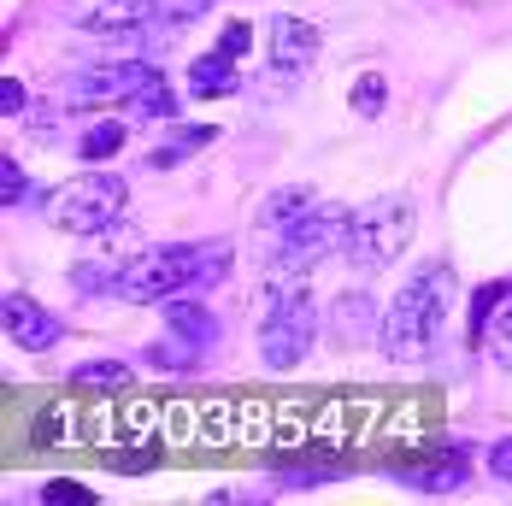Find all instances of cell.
<instances>
[{"label":"cell","instance_id":"cell-31","mask_svg":"<svg viewBox=\"0 0 512 506\" xmlns=\"http://www.w3.org/2000/svg\"><path fill=\"white\" fill-rule=\"evenodd\" d=\"M489 471H495L501 483H512V436H507V442H495V448H489Z\"/></svg>","mask_w":512,"mask_h":506},{"label":"cell","instance_id":"cell-27","mask_svg":"<svg viewBox=\"0 0 512 506\" xmlns=\"http://www.w3.org/2000/svg\"><path fill=\"white\" fill-rule=\"evenodd\" d=\"M212 142H218V130H212V124H177V130H171V148H177V153L212 148Z\"/></svg>","mask_w":512,"mask_h":506},{"label":"cell","instance_id":"cell-19","mask_svg":"<svg viewBox=\"0 0 512 506\" xmlns=\"http://www.w3.org/2000/svg\"><path fill=\"white\" fill-rule=\"evenodd\" d=\"M130 112L142 118V124H154V118H177V95H171V83H165V71H159L154 83L130 101Z\"/></svg>","mask_w":512,"mask_h":506},{"label":"cell","instance_id":"cell-12","mask_svg":"<svg viewBox=\"0 0 512 506\" xmlns=\"http://www.w3.org/2000/svg\"><path fill=\"white\" fill-rule=\"evenodd\" d=\"M189 89H195V95H236V89H242V77H236V59H230V53H201V59H195V65H189Z\"/></svg>","mask_w":512,"mask_h":506},{"label":"cell","instance_id":"cell-20","mask_svg":"<svg viewBox=\"0 0 512 506\" xmlns=\"http://www.w3.org/2000/svg\"><path fill=\"white\" fill-rule=\"evenodd\" d=\"M371 318H377L371 295H348V301H336V336H342V342H359Z\"/></svg>","mask_w":512,"mask_h":506},{"label":"cell","instance_id":"cell-10","mask_svg":"<svg viewBox=\"0 0 512 506\" xmlns=\"http://www.w3.org/2000/svg\"><path fill=\"white\" fill-rule=\"evenodd\" d=\"M312 59H318V24L312 18H295V12H277L271 18V65L283 77H301Z\"/></svg>","mask_w":512,"mask_h":506},{"label":"cell","instance_id":"cell-30","mask_svg":"<svg viewBox=\"0 0 512 506\" xmlns=\"http://www.w3.org/2000/svg\"><path fill=\"white\" fill-rule=\"evenodd\" d=\"M154 459H159V448H148V454H106V465L112 471H154Z\"/></svg>","mask_w":512,"mask_h":506},{"label":"cell","instance_id":"cell-11","mask_svg":"<svg viewBox=\"0 0 512 506\" xmlns=\"http://www.w3.org/2000/svg\"><path fill=\"white\" fill-rule=\"evenodd\" d=\"M465 471H471V454L454 442V448H442V454L424 459V465H401L395 483H407L412 495H448V489H460L465 483Z\"/></svg>","mask_w":512,"mask_h":506},{"label":"cell","instance_id":"cell-4","mask_svg":"<svg viewBox=\"0 0 512 506\" xmlns=\"http://www.w3.org/2000/svg\"><path fill=\"white\" fill-rule=\"evenodd\" d=\"M312 330H318V306L312 295L295 283V289H271L265 295V324H259V359L271 371H295L312 348Z\"/></svg>","mask_w":512,"mask_h":506},{"label":"cell","instance_id":"cell-14","mask_svg":"<svg viewBox=\"0 0 512 506\" xmlns=\"http://www.w3.org/2000/svg\"><path fill=\"white\" fill-rule=\"evenodd\" d=\"M71 389H95V395H124L130 389V365L124 359H89L71 371Z\"/></svg>","mask_w":512,"mask_h":506},{"label":"cell","instance_id":"cell-22","mask_svg":"<svg viewBox=\"0 0 512 506\" xmlns=\"http://www.w3.org/2000/svg\"><path fill=\"white\" fill-rule=\"evenodd\" d=\"M42 501L48 506H95L101 495L83 489V483H71V477H53V483H42Z\"/></svg>","mask_w":512,"mask_h":506},{"label":"cell","instance_id":"cell-8","mask_svg":"<svg viewBox=\"0 0 512 506\" xmlns=\"http://www.w3.org/2000/svg\"><path fill=\"white\" fill-rule=\"evenodd\" d=\"M59 18L71 30H101L106 36V30H136V24L159 18V0H65Z\"/></svg>","mask_w":512,"mask_h":506},{"label":"cell","instance_id":"cell-24","mask_svg":"<svg viewBox=\"0 0 512 506\" xmlns=\"http://www.w3.org/2000/svg\"><path fill=\"white\" fill-rule=\"evenodd\" d=\"M507 289H512V283H483V289L471 295V342L483 336V324H489V312L501 306V295H507Z\"/></svg>","mask_w":512,"mask_h":506},{"label":"cell","instance_id":"cell-3","mask_svg":"<svg viewBox=\"0 0 512 506\" xmlns=\"http://www.w3.org/2000/svg\"><path fill=\"white\" fill-rule=\"evenodd\" d=\"M124 201H130L124 177H112V171H77V177H65L53 189L48 218L59 230H71V236H101L106 224L124 212Z\"/></svg>","mask_w":512,"mask_h":506},{"label":"cell","instance_id":"cell-7","mask_svg":"<svg viewBox=\"0 0 512 506\" xmlns=\"http://www.w3.org/2000/svg\"><path fill=\"white\" fill-rule=\"evenodd\" d=\"M154 77H159L154 59H95L65 83V95L83 106H118V101H136Z\"/></svg>","mask_w":512,"mask_h":506},{"label":"cell","instance_id":"cell-18","mask_svg":"<svg viewBox=\"0 0 512 506\" xmlns=\"http://www.w3.org/2000/svg\"><path fill=\"white\" fill-rule=\"evenodd\" d=\"M148 365H159V371H189V365H195V359H201V348H195V342H189V336H177V330H171V342H148Z\"/></svg>","mask_w":512,"mask_h":506},{"label":"cell","instance_id":"cell-16","mask_svg":"<svg viewBox=\"0 0 512 506\" xmlns=\"http://www.w3.org/2000/svg\"><path fill=\"white\" fill-rule=\"evenodd\" d=\"M312 212V189H277L271 201H265V212H259V224L265 230H289L295 218H307Z\"/></svg>","mask_w":512,"mask_h":506},{"label":"cell","instance_id":"cell-13","mask_svg":"<svg viewBox=\"0 0 512 506\" xmlns=\"http://www.w3.org/2000/svg\"><path fill=\"white\" fill-rule=\"evenodd\" d=\"M165 324H171L177 336H189L195 348L218 342V318H212L201 301H183V295H171V301H165Z\"/></svg>","mask_w":512,"mask_h":506},{"label":"cell","instance_id":"cell-2","mask_svg":"<svg viewBox=\"0 0 512 506\" xmlns=\"http://www.w3.org/2000/svg\"><path fill=\"white\" fill-rule=\"evenodd\" d=\"M448 312H454V265L448 259H436V265H418L407 277V289L389 301V312L377 318V348L389 359H412L430 354V342H436V330L448 324Z\"/></svg>","mask_w":512,"mask_h":506},{"label":"cell","instance_id":"cell-5","mask_svg":"<svg viewBox=\"0 0 512 506\" xmlns=\"http://www.w3.org/2000/svg\"><path fill=\"white\" fill-rule=\"evenodd\" d=\"M348 236H354V212H348V206H312L307 218H295V224L277 236L271 271H277V277H301L312 265H324L336 248H348Z\"/></svg>","mask_w":512,"mask_h":506},{"label":"cell","instance_id":"cell-9","mask_svg":"<svg viewBox=\"0 0 512 506\" xmlns=\"http://www.w3.org/2000/svg\"><path fill=\"white\" fill-rule=\"evenodd\" d=\"M0 324H6V336H12L24 354H48L53 342L65 336L59 318H53L48 306H36L30 295H6V301H0Z\"/></svg>","mask_w":512,"mask_h":506},{"label":"cell","instance_id":"cell-26","mask_svg":"<svg viewBox=\"0 0 512 506\" xmlns=\"http://www.w3.org/2000/svg\"><path fill=\"white\" fill-rule=\"evenodd\" d=\"M118 271H124V265H77L71 283H77V289H112V295H118Z\"/></svg>","mask_w":512,"mask_h":506},{"label":"cell","instance_id":"cell-17","mask_svg":"<svg viewBox=\"0 0 512 506\" xmlns=\"http://www.w3.org/2000/svg\"><path fill=\"white\" fill-rule=\"evenodd\" d=\"M118 148H124V124H118V118H101V124H89V130H83V142H77V153H83L89 165H106V159H112Z\"/></svg>","mask_w":512,"mask_h":506},{"label":"cell","instance_id":"cell-28","mask_svg":"<svg viewBox=\"0 0 512 506\" xmlns=\"http://www.w3.org/2000/svg\"><path fill=\"white\" fill-rule=\"evenodd\" d=\"M0 112H6V118H24V112H30V95H24L18 77H0Z\"/></svg>","mask_w":512,"mask_h":506},{"label":"cell","instance_id":"cell-25","mask_svg":"<svg viewBox=\"0 0 512 506\" xmlns=\"http://www.w3.org/2000/svg\"><path fill=\"white\" fill-rule=\"evenodd\" d=\"M24 195H30V177H24V165L6 153V159H0V201H6V206H24Z\"/></svg>","mask_w":512,"mask_h":506},{"label":"cell","instance_id":"cell-6","mask_svg":"<svg viewBox=\"0 0 512 506\" xmlns=\"http://www.w3.org/2000/svg\"><path fill=\"white\" fill-rule=\"evenodd\" d=\"M407 242H412V201L407 195H389V201H371L365 212H354L348 259L359 271H383L389 259H401Z\"/></svg>","mask_w":512,"mask_h":506},{"label":"cell","instance_id":"cell-15","mask_svg":"<svg viewBox=\"0 0 512 506\" xmlns=\"http://www.w3.org/2000/svg\"><path fill=\"white\" fill-rule=\"evenodd\" d=\"M477 348L495 359L501 371H512V289L501 295V306L489 312V324H483V336H477Z\"/></svg>","mask_w":512,"mask_h":506},{"label":"cell","instance_id":"cell-21","mask_svg":"<svg viewBox=\"0 0 512 506\" xmlns=\"http://www.w3.org/2000/svg\"><path fill=\"white\" fill-rule=\"evenodd\" d=\"M348 106H354L359 118H377V112L389 106V83H383L377 71H365V77L354 83V95H348Z\"/></svg>","mask_w":512,"mask_h":506},{"label":"cell","instance_id":"cell-1","mask_svg":"<svg viewBox=\"0 0 512 506\" xmlns=\"http://www.w3.org/2000/svg\"><path fill=\"white\" fill-rule=\"evenodd\" d=\"M230 277V248L224 242H177V248H148L136 259H124L118 271V301L136 306H165L171 295H195V289H212Z\"/></svg>","mask_w":512,"mask_h":506},{"label":"cell","instance_id":"cell-29","mask_svg":"<svg viewBox=\"0 0 512 506\" xmlns=\"http://www.w3.org/2000/svg\"><path fill=\"white\" fill-rule=\"evenodd\" d=\"M248 48H254V30H248V24H224V36H218V53H230V59H242Z\"/></svg>","mask_w":512,"mask_h":506},{"label":"cell","instance_id":"cell-23","mask_svg":"<svg viewBox=\"0 0 512 506\" xmlns=\"http://www.w3.org/2000/svg\"><path fill=\"white\" fill-rule=\"evenodd\" d=\"M283 477H289L295 489H318V483H336V477H342V465H336V459H318V465H307V459H301V465H289Z\"/></svg>","mask_w":512,"mask_h":506}]
</instances>
